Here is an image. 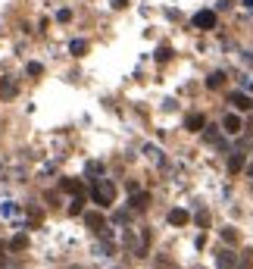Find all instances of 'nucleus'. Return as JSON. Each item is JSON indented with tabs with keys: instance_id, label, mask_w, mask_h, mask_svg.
Segmentation results:
<instances>
[{
	"instance_id": "obj_16",
	"label": "nucleus",
	"mask_w": 253,
	"mask_h": 269,
	"mask_svg": "<svg viewBox=\"0 0 253 269\" xmlns=\"http://www.w3.org/2000/svg\"><path fill=\"white\" fill-rule=\"evenodd\" d=\"M82 210H85V194H75V201L69 204V213H72V216H78Z\"/></svg>"
},
{
	"instance_id": "obj_9",
	"label": "nucleus",
	"mask_w": 253,
	"mask_h": 269,
	"mask_svg": "<svg viewBox=\"0 0 253 269\" xmlns=\"http://www.w3.org/2000/svg\"><path fill=\"white\" fill-rule=\"evenodd\" d=\"M244 166H247V154H241V150H238V154L228 157V172H232V175H238Z\"/></svg>"
},
{
	"instance_id": "obj_26",
	"label": "nucleus",
	"mask_w": 253,
	"mask_h": 269,
	"mask_svg": "<svg viewBox=\"0 0 253 269\" xmlns=\"http://www.w3.org/2000/svg\"><path fill=\"white\" fill-rule=\"evenodd\" d=\"M113 6H116V9H122V6H128V0H113Z\"/></svg>"
},
{
	"instance_id": "obj_23",
	"label": "nucleus",
	"mask_w": 253,
	"mask_h": 269,
	"mask_svg": "<svg viewBox=\"0 0 253 269\" xmlns=\"http://www.w3.org/2000/svg\"><path fill=\"white\" fill-rule=\"evenodd\" d=\"M41 72H44L41 63H28V75H41Z\"/></svg>"
},
{
	"instance_id": "obj_25",
	"label": "nucleus",
	"mask_w": 253,
	"mask_h": 269,
	"mask_svg": "<svg viewBox=\"0 0 253 269\" xmlns=\"http://www.w3.org/2000/svg\"><path fill=\"white\" fill-rule=\"evenodd\" d=\"M3 216H16V207L13 204H3Z\"/></svg>"
},
{
	"instance_id": "obj_13",
	"label": "nucleus",
	"mask_w": 253,
	"mask_h": 269,
	"mask_svg": "<svg viewBox=\"0 0 253 269\" xmlns=\"http://www.w3.org/2000/svg\"><path fill=\"white\" fill-rule=\"evenodd\" d=\"M0 97H16V81L0 78Z\"/></svg>"
},
{
	"instance_id": "obj_10",
	"label": "nucleus",
	"mask_w": 253,
	"mask_h": 269,
	"mask_svg": "<svg viewBox=\"0 0 253 269\" xmlns=\"http://www.w3.org/2000/svg\"><path fill=\"white\" fill-rule=\"evenodd\" d=\"M203 125H206V119H203L200 113H191L188 119H185V128H188V132H203Z\"/></svg>"
},
{
	"instance_id": "obj_8",
	"label": "nucleus",
	"mask_w": 253,
	"mask_h": 269,
	"mask_svg": "<svg viewBox=\"0 0 253 269\" xmlns=\"http://www.w3.org/2000/svg\"><path fill=\"white\" fill-rule=\"evenodd\" d=\"M222 128H225V132L228 135H241V132H244V125H241V116H225V119H222Z\"/></svg>"
},
{
	"instance_id": "obj_6",
	"label": "nucleus",
	"mask_w": 253,
	"mask_h": 269,
	"mask_svg": "<svg viewBox=\"0 0 253 269\" xmlns=\"http://www.w3.org/2000/svg\"><path fill=\"white\" fill-rule=\"evenodd\" d=\"M85 222L91 232H103L107 229V219H103V213H97V210H91V213H85Z\"/></svg>"
},
{
	"instance_id": "obj_2",
	"label": "nucleus",
	"mask_w": 253,
	"mask_h": 269,
	"mask_svg": "<svg viewBox=\"0 0 253 269\" xmlns=\"http://www.w3.org/2000/svg\"><path fill=\"white\" fill-rule=\"evenodd\" d=\"M228 103H232L235 110H241V113L253 110V100H250V94H244V91H232V94H228Z\"/></svg>"
},
{
	"instance_id": "obj_27",
	"label": "nucleus",
	"mask_w": 253,
	"mask_h": 269,
	"mask_svg": "<svg viewBox=\"0 0 253 269\" xmlns=\"http://www.w3.org/2000/svg\"><path fill=\"white\" fill-rule=\"evenodd\" d=\"M241 3H244V6H250V9H253V0H241Z\"/></svg>"
},
{
	"instance_id": "obj_19",
	"label": "nucleus",
	"mask_w": 253,
	"mask_h": 269,
	"mask_svg": "<svg viewBox=\"0 0 253 269\" xmlns=\"http://www.w3.org/2000/svg\"><path fill=\"white\" fill-rule=\"evenodd\" d=\"M250 266H253V254L244 251V254H241V260H238V269H250Z\"/></svg>"
},
{
	"instance_id": "obj_5",
	"label": "nucleus",
	"mask_w": 253,
	"mask_h": 269,
	"mask_svg": "<svg viewBox=\"0 0 253 269\" xmlns=\"http://www.w3.org/2000/svg\"><path fill=\"white\" fill-rule=\"evenodd\" d=\"M128 207L134 210V213H144V210L150 207V194H147V191H131V201H128Z\"/></svg>"
},
{
	"instance_id": "obj_11",
	"label": "nucleus",
	"mask_w": 253,
	"mask_h": 269,
	"mask_svg": "<svg viewBox=\"0 0 253 269\" xmlns=\"http://www.w3.org/2000/svg\"><path fill=\"white\" fill-rule=\"evenodd\" d=\"M60 188L69 191V194H85V185L78 182V179H63V182H60Z\"/></svg>"
},
{
	"instance_id": "obj_4",
	"label": "nucleus",
	"mask_w": 253,
	"mask_h": 269,
	"mask_svg": "<svg viewBox=\"0 0 253 269\" xmlns=\"http://www.w3.org/2000/svg\"><path fill=\"white\" fill-rule=\"evenodd\" d=\"M194 28H203V31L216 28V13H213V9H200V13H194Z\"/></svg>"
},
{
	"instance_id": "obj_7",
	"label": "nucleus",
	"mask_w": 253,
	"mask_h": 269,
	"mask_svg": "<svg viewBox=\"0 0 253 269\" xmlns=\"http://www.w3.org/2000/svg\"><path fill=\"white\" fill-rule=\"evenodd\" d=\"M188 222H191V213H188V210H181V207L169 210V226H188Z\"/></svg>"
},
{
	"instance_id": "obj_3",
	"label": "nucleus",
	"mask_w": 253,
	"mask_h": 269,
	"mask_svg": "<svg viewBox=\"0 0 253 269\" xmlns=\"http://www.w3.org/2000/svg\"><path fill=\"white\" fill-rule=\"evenodd\" d=\"M216 266H219V269H238V254L228 251V248L216 251Z\"/></svg>"
},
{
	"instance_id": "obj_29",
	"label": "nucleus",
	"mask_w": 253,
	"mask_h": 269,
	"mask_svg": "<svg viewBox=\"0 0 253 269\" xmlns=\"http://www.w3.org/2000/svg\"><path fill=\"white\" fill-rule=\"evenodd\" d=\"M247 172H250V175H253V166H250V169H247Z\"/></svg>"
},
{
	"instance_id": "obj_15",
	"label": "nucleus",
	"mask_w": 253,
	"mask_h": 269,
	"mask_svg": "<svg viewBox=\"0 0 253 269\" xmlns=\"http://www.w3.org/2000/svg\"><path fill=\"white\" fill-rule=\"evenodd\" d=\"M225 85V72H213L210 78H206V88L210 91H216V88H222Z\"/></svg>"
},
{
	"instance_id": "obj_24",
	"label": "nucleus",
	"mask_w": 253,
	"mask_h": 269,
	"mask_svg": "<svg viewBox=\"0 0 253 269\" xmlns=\"http://www.w3.org/2000/svg\"><path fill=\"white\" fill-rule=\"evenodd\" d=\"M56 19H60V22H69V19H72V13H69V9H60V13H56Z\"/></svg>"
},
{
	"instance_id": "obj_18",
	"label": "nucleus",
	"mask_w": 253,
	"mask_h": 269,
	"mask_svg": "<svg viewBox=\"0 0 253 269\" xmlns=\"http://www.w3.org/2000/svg\"><path fill=\"white\" fill-rule=\"evenodd\" d=\"M222 241H225V244H238V229L225 226V229H222Z\"/></svg>"
},
{
	"instance_id": "obj_22",
	"label": "nucleus",
	"mask_w": 253,
	"mask_h": 269,
	"mask_svg": "<svg viewBox=\"0 0 253 269\" xmlns=\"http://www.w3.org/2000/svg\"><path fill=\"white\" fill-rule=\"evenodd\" d=\"M169 56H172V50H169V47H159V50H156V63H166Z\"/></svg>"
},
{
	"instance_id": "obj_20",
	"label": "nucleus",
	"mask_w": 253,
	"mask_h": 269,
	"mask_svg": "<svg viewBox=\"0 0 253 269\" xmlns=\"http://www.w3.org/2000/svg\"><path fill=\"white\" fill-rule=\"evenodd\" d=\"M88 179H97V175H100V163H88Z\"/></svg>"
},
{
	"instance_id": "obj_12",
	"label": "nucleus",
	"mask_w": 253,
	"mask_h": 269,
	"mask_svg": "<svg viewBox=\"0 0 253 269\" xmlns=\"http://www.w3.org/2000/svg\"><path fill=\"white\" fill-rule=\"evenodd\" d=\"M25 248H28V235H25V232L13 235V241H9V251H25Z\"/></svg>"
},
{
	"instance_id": "obj_1",
	"label": "nucleus",
	"mask_w": 253,
	"mask_h": 269,
	"mask_svg": "<svg viewBox=\"0 0 253 269\" xmlns=\"http://www.w3.org/2000/svg\"><path fill=\"white\" fill-rule=\"evenodd\" d=\"M91 197H94V204H100V207H110L113 201H116V185H113L110 179H94Z\"/></svg>"
},
{
	"instance_id": "obj_28",
	"label": "nucleus",
	"mask_w": 253,
	"mask_h": 269,
	"mask_svg": "<svg viewBox=\"0 0 253 269\" xmlns=\"http://www.w3.org/2000/svg\"><path fill=\"white\" fill-rule=\"evenodd\" d=\"M3 251H6V244H3V241H0V254H3Z\"/></svg>"
},
{
	"instance_id": "obj_14",
	"label": "nucleus",
	"mask_w": 253,
	"mask_h": 269,
	"mask_svg": "<svg viewBox=\"0 0 253 269\" xmlns=\"http://www.w3.org/2000/svg\"><path fill=\"white\" fill-rule=\"evenodd\" d=\"M69 50H72V56H85V53H88V41H82V38H75L72 44H69Z\"/></svg>"
},
{
	"instance_id": "obj_17",
	"label": "nucleus",
	"mask_w": 253,
	"mask_h": 269,
	"mask_svg": "<svg viewBox=\"0 0 253 269\" xmlns=\"http://www.w3.org/2000/svg\"><path fill=\"white\" fill-rule=\"evenodd\" d=\"M203 141H219V128H216V125H203Z\"/></svg>"
},
{
	"instance_id": "obj_21",
	"label": "nucleus",
	"mask_w": 253,
	"mask_h": 269,
	"mask_svg": "<svg viewBox=\"0 0 253 269\" xmlns=\"http://www.w3.org/2000/svg\"><path fill=\"white\" fill-rule=\"evenodd\" d=\"M197 226L210 229V213H206V210H200V213H197Z\"/></svg>"
}]
</instances>
